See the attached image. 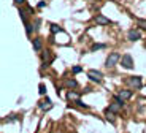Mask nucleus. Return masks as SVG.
Listing matches in <instances>:
<instances>
[{
	"mask_svg": "<svg viewBox=\"0 0 146 133\" xmlns=\"http://www.w3.org/2000/svg\"><path fill=\"white\" fill-rule=\"evenodd\" d=\"M121 57H122V56H121L119 52H116V51H114V52H110V56L105 60V67L106 68H113L117 62H121Z\"/></svg>",
	"mask_w": 146,
	"mask_h": 133,
	"instance_id": "1",
	"label": "nucleus"
},
{
	"mask_svg": "<svg viewBox=\"0 0 146 133\" xmlns=\"http://www.w3.org/2000/svg\"><path fill=\"white\" fill-rule=\"evenodd\" d=\"M125 83L132 87V89H141L143 83H141V76H129L125 79Z\"/></svg>",
	"mask_w": 146,
	"mask_h": 133,
	"instance_id": "2",
	"label": "nucleus"
},
{
	"mask_svg": "<svg viewBox=\"0 0 146 133\" xmlns=\"http://www.w3.org/2000/svg\"><path fill=\"white\" fill-rule=\"evenodd\" d=\"M54 60V57H52V54H51V51L49 49H46V51H43L41 52V67H49V64Z\"/></svg>",
	"mask_w": 146,
	"mask_h": 133,
	"instance_id": "3",
	"label": "nucleus"
},
{
	"mask_svg": "<svg viewBox=\"0 0 146 133\" xmlns=\"http://www.w3.org/2000/svg\"><path fill=\"white\" fill-rule=\"evenodd\" d=\"M121 65H122V68L125 70H132L133 68V59H132L130 54H124L121 57Z\"/></svg>",
	"mask_w": 146,
	"mask_h": 133,
	"instance_id": "4",
	"label": "nucleus"
},
{
	"mask_svg": "<svg viewBox=\"0 0 146 133\" xmlns=\"http://www.w3.org/2000/svg\"><path fill=\"white\" fill-rule=\"evenodd\" d=\"M88 78L91 79V81H94V83H102L103 81V75H102V71H99V70H89Z\"/></svg>",
	"mask_w": 146,
	"mask_h": 133,
	"instance_id": "5",
	"label": "nucleus"
},
{
	"mask_svg": "<svg viewBox=\"0 0 146 133\" xmlns=\"http://www.w3.org/2000/svg\"><path fill=\"white\" fill-rule=\"evenodd\" d=\"M94 22L97 25H111V24H114L111 19H108L106 16H103V15H97V16H94Z\"/></svg>",
	"mask_w": 146,
	"mask_h": 133,
	"instance_id": "6",
	"label": "nucleus"
},
{
	"mask_svg": "<svg viewBox=\"0 0 146 133\" xmlns=\"http://www.w3.org/2000/svg\"><path fill=\"white\" fill-rule=\"evenodd\" d=\"M127 40L129 41H138V40H141V33L137 29H130L127 32Z\"/></svg>",
	"mask_w": 146,
	"mask_h": 133,
	"instance_id": "7",
	"label": "nucleus"
},
{
	"mask_svg": "<svg viewBox=\"0 0 146 133\" xmlns=\"http://www.w3.org/2000/svg\"><path fill=\"white\" fill-rule=\"evenodd\" d=\"M32 48L33 51H41V48H43V38H40V36H36V38L32 40Z\"/></svg>",
	"mask_w": 146,
	"mask_h": 133,
	"instance_id": "8",
	"label": "nucleus"
},
{
	"mask_svg": "<svg viewBox=\"0 0 146 133\" xmlns=\"http://www.w3.org/2000/svg\"><path fill=\"white\" fill-rule=\"evenodd\" d=\"M119 95L124 98V100H129V98H132V95H133V90L132 89H124V90L119 92Z\"/></svg>",
	"mask_w": 146,
	"mask_h": 133,
	"instance_id": "9",
	"label": "nucleus"
},
{
	"mask_svg": "<svg viewBox=\"0 0 146 133\" xmlns=\"http://www.w3.org/2000/svg\"><path fill=\"white\" fill-rule=\"evenodd\" d=\"M64 84H65L68 89H75V87H78L76 79H73V78H72V79H65V83H64Z\"/></svg>",
	"mask_w": 146,
	"mask_h": 133,
	"instance_id": "10",
	"label": "nucleus"
},
{
	"mask_svg": "<svg viewBox=\"0 0 146 133\" xmlns=\"http://www.w3.org/2000/svg\"><path fill=\"white\" fill-rule=\"evenodd\" d=\"M49 29H51L52 35H56V33H59V32H64V29L60 27V25H57V24H51L49 25Z\"/></svg>",
	"mask_w": 146,
	"mask_h": 133,
	"instance_id": "11",
	"label": "nucleus"
},
{
	"mask_svg": "<svg viewBox=\"0 0 146 133\" xmlns=\"http://www.w3.org/2000/svg\"><path fill=\"white\" fill-rule=\"evenodd\" d=\"M67 98H68V100H72V101H76V100H80V95L75 94L73 90H68V92H67Z\"/></svg>",
	"mask_w": 146,
	"mask_h": 133,
	"instance_id": "12",
	"label": "nucleus"
},
{
	"mask_svg": "<svg viewBox=\"0 0 146 133\" xmlns=\"http://www.w3.org/2000/svg\"><path fill=\"white\" fill-rule=\"evenodd\" d=\"M105 116H106V120H110L111 124H114V114H113V111H110L108 108L105 109Z\"/></svg>",
	"mask_w": 146,
	"mask_h": 133,
	"instance_id": "13",
	"label": "nucleus"
},
{
	"mask_svg": "<svg viewBox=\"0 0 146 133\" xmlns=\"http://www.w3.org/2000/svg\"><path fill=\"white\" fill-rule=\"evenodd\" d=\"M24 25H26V33H27V36H30V35H32V30L35 29V27H33V24H30V22L27 21V22H24Z\"/></svg>",
	"mask_w": 146,
	"mask_h": 133,
	"instance_id": "14",
	"label": "nucleus"
},
{
	"mask_svg": "<svg viewBox=\"0 0 146 133\" xmlns=\"http://www.w3.org/2000/svg\"><path fill=\"white\" fill-rule=\"evenodd\" d=\"M121 108H122V106H119V105H117L116 101H114V103H111V105H110V106H108V109H110V111L116 112V114H117V112H119V109H121Z\"/></svg>",
	"mask_w": 146,
	"mask_h": 133,
	"instance_id": "15",
	"label": "nucleus"
},
{
	"mask_svg": "<svg viewBox=\"0 0 146 133\" xmlns=\"http://www.w3.org/2000/svg\"><path fill=\"white\" fill-rule=\"evenodd\" d=\"M113 100L116 101V103L119 105V106H124V105H125V100H124L122 97H121V95H114V97H113Z\"/></svg>",
	"mask_w": 146,
	"mask_h": 133,
	"instance_id": "16",
	"label": "nucleus"
},
{
	"mask_svg": "<svg viewBox=\"0 0 146 133\" xmlns=\"http://www.w3.org/2000/svg\"><path fill=\"white\" fill-rule=\"evenodd\" d=\"M106 44H103V43H94L91 46V52H94V51H97V49H103Z\"/></svg>",
	"mask_w": 146,
	"mask_h": 133,
	"instance_id": "17",
	"label": "nucleus"
},
{
	"mask_svg": "<svg viewBox=\"0 0 146 133\" xmlns=\"http://www.w3.org/2000/svg\"><path fill=\"white\" fill-rule=\"evenodd\" d=\"M137 25H138L140 29H143V30H146V19H137Z\"/></svg>",
	"mask_w": 146,
	"mask_h": 133,
	"instance_id": "18",
	"label": "nucleus"
},
{
	"mask_svg": "<svg viewBox=\"0 0 146 133\" xmlns=\"http://www.w3.org/2000/svg\"><path fill=\"white\" fill-rule=\"evenodd\" d=\"M38 92H40V95H46V86L43 83H40V86H38Z\"/></svg>",
	"mask_w": 146,
	"mask_h": 133,
	"instance_id": "19",
	"label": "nucleus"
},
{
	"mask_svg": "<svg viewBox=\"0 0 146 133\" xmlns=\"http://www.w3.org/2000/svg\"><path fill=\"white\" fill-rule=\"evenodd\" d=\"M72 71L75 73V75H76V73H81V71H83V68H81L80 65H75V67L72 68Z\"/></svg>",
	"mask_w": 146,
	"mask_h": 133,
	"instance_id": "20",
	"label": "nucleus"
},
{
	"mask_svg": "<svg viewBox=\"0 0 146 133\" xmlns=\"http://www.w3.org/2000/svg\"><path fill=\"white\" fill-rule=\"evenodd\" d=\"M27 0H15V5L16 7H22V5H26Z\"/></svg>",
	"mask_w": 146,
	"mask_h": 133,
	"instance_id": "21",
	"label": "nucleus"
},
{
	"mask_svg": "<svg viewBox=\"0 0 146 133\" xmlns=\"http://www.w3.org/2000/svg\"><path fill=\"white\" fill-rule=\"evenodd\" d=\"M75 103H76L78 106H80V108H89L88 105H86V103H83V101H81V100H76V101H75Z\"/></svg>",
	"mask_w": 146,
	"mask_h": 133,
	"instance_id": "22",
	"label": "nucleus"
},
{
	"mask_svg": "<svg viewBox=\"0 0 146 133\" xmlns=\"http://www.w3.org/2000/svg\"><path fill=\"white\" fill-rule=\"evenodd\" d=\"M40 25H41V19H35V30H40Z\"/></svg>",
	"mask_w": 146,
	"mask_h": 133,
	"instance_id": "23",
	"label": "nucleus"
},
{
	"mask_svg": "<svg viewBox=\"0 0 146 133\" xmlns=\"http://www.w3.org/2000/svg\"><path fill=\"white\" fill-rule=\"evenodd\" d=\"M46 7V2H40V3H38V8H44Z\"/></svg>",
	"mask_w": 146,
	"mask_h": 133,
	"instance_id": "24",
	"label": "nucleus"
},
{
	"mask_svg": "<svg viewBox=\"0 0 146 133\" xmlns=\"http://www.w3.org/2000/svg\"><path fill=\"white\" fill-rule=\"evenodd\" d=\"M35 133H38V130H36V132H35Z\"/></svg>",
	"mask_w": 146,
	"mask_h": 133,
	"instance_id": "25",
	"label": "nucleus"
}]
</instances>
